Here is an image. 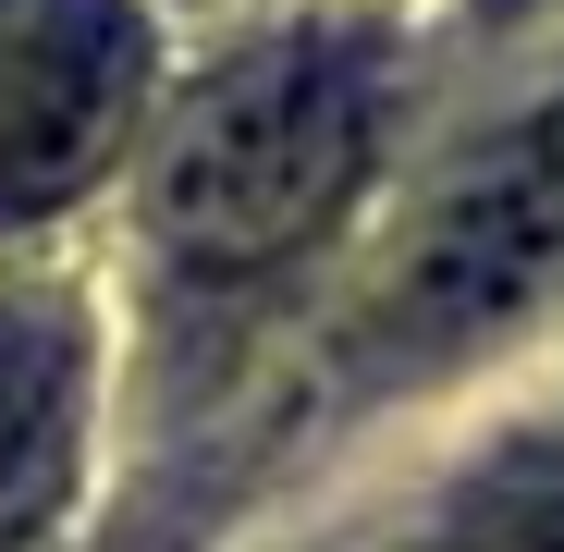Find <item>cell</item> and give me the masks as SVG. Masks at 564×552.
<instances>
[{
  "label": "cell",
  "mask_w": 564,
  "mask_h": 552,
  "mask_svg": "<svg viewBox=\"0 0 564 552\" xmlns=\"http://www.w3.org/2000/svg\"><path fill=\"white\" fill-rule=\"evenodd\" d=\"M430 552H564V442H528L442 516Z\"/></svg>",
  "instance_id": "obj_5"
},
{
  "label": "cell",
  "mask_w": 564,
  "mask_h": 552,
  "mask_svg": "<svg viewBox=\"0 0 564 552\" xmlns=\"http://www.w3.org/2000/svg\"><path fill=\"white\" fill-rule=\"evenodd\" d=\"M552 295H564V111L479 148L417 209L405 258L368 295V344L381 356H454V344H479V332H503Z\"/></svg>",
  "instance_id": "obj_2"
},
{
  "label": "cell",
  "mask_w": 564,
  "mask_h": 552,
  "mask_svg": "<svg viewBox=\"0 0 564 552\" xmlns=\"http://www.w3.org/2000/svg\"><path fill=\"white\" fill-rule=\"evenodd\" d=\"M74 405H86V344L74 307L13 295L0 307V552H25L74 479Z\"/></svg>",
  "instance_id": "obj_4"
},
{
  "label": "cell",
  "mask_w": 564,
  "mask_h": 552,
  "mask_svg": "<svg viewBox=\"0 0 564 552\" xmlns=\"http://www.w3.org/2000/svg\"><path fill=\"white\" fill-rule=\"evenodd\" d=\"M356 172H368V62L344 37H270L221 62L160 136L148 221L184 270H270L356 197Z\"/></svg>",
  "instance_id": "obj_1"
},
{
  "label": "cell",
  "mask_w": 564,
  "mask_h": 552,
  "mask_svg": "<svg viewBox=\"0 0 564 552\" xmlns=\"http://www.w3.org/2000/svg\"><path fill=\"white\" fill-rule=\"evenodd\" d=\"M148 99L135 0H0V221H37L99 184Z\"/></svg>",
  "instance_id": "obj_3"
}]
</instances>
